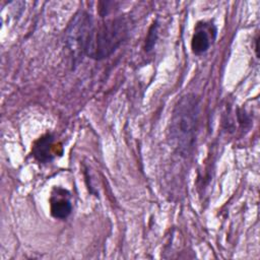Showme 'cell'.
Segmentation results:
<instances>
[{"instance_id":"obj_1","label":"cell","mask_w":260,"mask_h":260,"mask_svg":"<svg viewBox=\"0 0 260 260\" xmlns=\"http://www.w3.org/2000/svg\"><path fill=\"white\" fill-rule=\"evenodd\" d=\"M199 111V100L193 93L183 95L173 111L170 137L174 147L183 155H187L194 146Z\"/></svg>"},{"instance_id":"obj_2","label":"cell","mask_w":260,"mask_h":260,"mask_svg":"<svg viewBox=\"0 0 260 260\" xmlns=\"http://www.w3.org/2000/svg\"><path fill=\"white\" fill-rule=\"evenodd\" d=\"M128 23L123 17L108 19L100 24H93L85 55L96 60L109 57L128 37Z\"/></svg>"},{"instance_id":"obj_3","label":"cell","mask_w":260,"mask_h":260,"mask_svg":"<svg viewBox=\"0 0 260 260\" xmlns=\"http://www.w3.org/2000/svg\"><path fill=\"white\" fill-rule=\"evenodd\" d=\"M93 24V17L85 11L76 13L68 24L65 34L66 45L73 59H79L85 55V48Z\"/></svg>"},{"instance_id":"obj_4","label":"cell","mask_w":260,"mask_h":260,"mask_svg":"<svg viewBox=\"0 0 260 260\" xmlns=\"http://www.w3.org/2000/svg\"><path fill=\"white\" fill-rule=\"evenodd\" d=\"M216 36V27L212 23L199 22L195 27L191 41L192 52L196 55L205 53Z\"/></svg>"},{"instance_id":"obj_5","label":"cell","mask_w":260,"mask_h":260,"mask_svg":"<svg viewBox=\"0 0 260 260\" xmlns=\"http://www.w3.org/2000/svg\"><path fill=\"white\" fill-rule=\"evenodd\" d=\"M54 136L52 134H46L39 138L32 146V155L41 162H48L54 157L53 151Z\"/></svg>"},{"instance_id":"obj_6","label":"cell","mask_w":260,"mask_h":260,"mask_svg":"<svg viewBox=\"0 0 260 260\" xmlns=\"http://www.w3.org/2000/svg\"><path fill=\"white\" fill-rule=\"evenodd\" d=\"M66 192L64 190L63 194L57 193V195H53L51 198V213L56 218L64 219L71 213L72 205L68 196L65 197Z\"/></svg>"},{"instance_id":"obj_7","label":"cell","mask_w":260,"mask_h":260,"mask_svg":"<svg viewBox=\"0 0 260 260\" xmlns=\"http://www.w3.org/2000/svg\"><path fill=\"white\" fill-rule=\"evenodd\" d=\"M156 27H157V24L156 22L153 23L149 29V32H148V37L146 39V45H145V48L147 51L151 50L152 47L154 46L155 44V40H156Z\"/></svg>"},{"instance_id":"obj_8","label":"cell","mask_w":260,"mask_h":260,"mask_svg":"<svg viewBox=\"0 0 260 260\" xmlns=\"http://www.w3.org/2000/svg\"><path fill=\"white\" fill-rule=\"evenodd\" d=\"M258 42H259V39L257 38L256 39V54H257V56H258Z\"/></svg>"}]
</instances>
